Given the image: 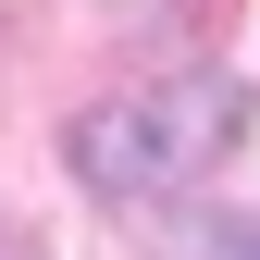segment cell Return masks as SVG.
I'll use <instances>...</instances> for the list:
<instances>
[{
  "label": "cell",
  "mask_w": 260,
  "mask_h": 260,
  "mask_svg": "<svg viewBox=\"0 0 260 260\" xmlns=\"http://www.w3.org/2000/svg\"><path fill=\"white\" fill-rule=\"evenodd\" d=\"M248 137V87L199 62V75H161V87H124V100L75 112V174L100 199H186L199 174H223Z\"/></svg>",
  "instance_id": "1"
},
{
  "label": "cell",
  "mask_w": 260,
  "mask_h": 260,
  "mask_svg": "<svg viewBox=\"0 0 260 260\" xmlns=\"http://www.w3.org/2000/svg\"><path fill=\"white\" fill-rule=\"evenodd\" d=\"M161 260H260V211H199V223H174Z\"/></svg>",
  "instance_id": "2"
}]
</instances>
